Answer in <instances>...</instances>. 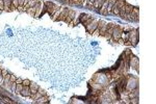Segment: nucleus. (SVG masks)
<instances>
[{"instance_id": "15", "label": "nucleus", "mask_w": 156, "mask_h": 104, "mask_svg": "<svg viewBox=\"0 0 156 104\" xmlns=\"http://www.w3.org/2000/svg\"><path fill=\"white\" fill-rule=\"evenodd\" d=\"M107 22H105V21H103V24L102 26L100 27V29H99V36L100 37H104V34L106 32V30H107Z\"/></svg>"}, {"instance_id": "39", "label": "nucleus", "mask_w": 156, "mask_h": 104, "mask_svg": "<svg viewBox=\"0 0 156 104\" xmlns=\"http://www.w3.org/2000/svg\"><path fill=\"white\" fill-rule=\"evenodd\" d=\"M0 12H1V11H0Z\"/></svg>"}, {"instance_id": "16", "label": "nucleus", "mask_w": 156, "mask_h": 104, "mask_svg": "<svg viewBox=\"0 0 156 104\" xmlns=\"http://www.w3.org/2000/svg\"><path fill=\"white\" fill-rule=\"evenodd\" d=\"M39 2H40V1H39ZM39 2H38V3H39ZM38 3L35 4L34 6H32V8H29V9L26 11V13H27L30 17H34V16H35V13H37V8H38Z\"/></svg>"}, {"instance_id": "7", "label": "nucleus", "mask_w": 156, "mask_h": 104, "mask_svg": "<svg viewBox=\"0 0 156 104\" xmlns=\"http://www.w3.org/2000/svg\"><path fill=\"white\" fill-rule=\"evenodd\" d=\"M98 23H99V20L98 19H95L94 18V20H93V22H92L91 24H89L87 27H86V29H87V31L90 33V34H93L94 33V31L96 30V28H97V26H98Z\"/></svg>"}, {"instance_id": "36", "label": "nucleus", "mask_w": 156, "mask_h": 104, "mask_svg": "<svg viewBox=\"0 0 156 104\" xmlns=\"http://www.w3.org/2000/svg\"><path fill=\"white\" fill-rule=\"evenodd\" d=\"M28 1H29V0H24V3H23V6H25L27 3H28Z\"/></svg>"}, {"instance_id": "32", "label": "nucleus", "mask_w": 156, "mask_h": 104, "mask_svg": "<svg viewBox=\"0 0 156 104\" xmlns=\"http://www.w3.org/2000/svg\"><path fill=\"white\" fill-rule=\"evenodd\" d=\"M4 10V1L3 0H0V11H3Z\"/></svg>"}, {"instance_id": "6", "label": "nucleus", "mask_w": 156, "mask_h": 104, "mask_svg": "<svg viewBox=\"0 0 156 104\" xmlns=\"http://www.w3.org/2000/svg\"><path fill=\"white\" fill-rule=\"evenodd\" d=\"M129 67L134 68L138 72V58L135 55H133V53L130 54V57H129Z\"/></svg>"}, {"instance_id": "22", "label": "nucleus", "mask_w": 156, "mask_h": 104, "mask_svg": "<svg viewBox=\"0 0 156 104\" xmlns=\"http://www.w3.org/2000/svg\"><path fill=\"white\" fill-rule=\"evenodd\" d=\"M92 16L91 15H88V14H80V16L79 17H78V18H79V21H80V23L82 24L83 22H84V21H86V20H88L89 18H91Z\"/></svg>"}, {"instance_id": "5", "label": "nucleus", "mask_w": 156, "mask_h": 104, "mask_svg": "<svg viewBox=\"0 0 156 104\" xmlns=\"http://www.w3.org/2000/svg\"><path fill=\"white\" fill-rule=\"evenodd\" d=\"M127 21H131V22H138L139 21V10L138 8H133L132 12L130 13V15L128 17Z\"/></svg>"}, {"instance_id": "14", "label": "nucleus", "mask_w": 156, "mask_h": 104, "mask_svg": "<svg viewBox=\"0 0 156 104\" xmlns=\"http://www.w3.org/2000/svg\"><path fill=\"white\" fill-rule=\"evenodd\" d=\"M43 6H44V1H41L38 3V8H37V13H35V16L34 18H40L41 14H42V11H43Z\"/></svg>"}, {"instance_id": "31", "label": "nucleus", "mask_w": 156, "mask_h": 104, "mask_svg": "<svg viewBox=\"0 0 156 104\" xmlns=\"http://www.w3.org/2000/svg\"><path fill=\"white\" fill-rule=\"evenodd\" d=\"M16 76L14 75V74H11V78H10V83H13V82H15L16 81Z\"/></svg>"}, {"instance_id": "18", "label": "nucleus", "mask_w": 156, "mask_h": 104, "mask_svg": "<svg viewBox=\"0 0 156 104\" xmlns=\"http://www.w3.org/2000/svg\"><path fill=\"white\" fill-rule=\"evenodd\" d=\"M39 1H40V0H29V1H28V3H27L25 6H23L24 12H26L29 8H32V6H34V5L37 4Z\"/></svg>"}, {"instance_id": "34", "label": "nucleus", "mask_w": 156, "mask_h": 104, "mask_svg": "<svg viewBox=\"0 0 156 104\" xmlns=\"http://www.w3.org/2000/svg\"><path fill=\"white\" fill-rule=\"evenodd\" d=\"M22 81H23V79H21V78H18V79H16V84H17V83H22Z\"/></svg>"}, {"instance_id": "12", "label": "nucleus", "mask_w": 156, "mask_h": 104, "mask_svg": "<svg viewBox=\"0 0 156 104\" xmlns=\"http://www.w3.org/2000/svg\"><path fill=\"white\" fill-rule=\"evenodd\" d=\"M40 85L38 84V83H35V82H30V84H29V88H30V96L31 95H34L35 93L38 92V89H39Z\"/></svg>"}, {"instance_id": "23", "label": "nucleus", "mask_w": 156, "mask_h": 104, "mask_svg": "<svg viewBox=\"0 0 156 104\" xmlns=\"http://www.w3.org/2000/svg\"><path fill=\"white\" fill-rule=\"evenodd\" d=\"M103 2H104V0H96V1L93 3L94 10H96V9H101V6H102Z\"/></svg>"}, {"instance_id": "28", "label": "nucleus", "mask_w": 156, "mask_h": 104, "mask_svg": "<svg viewBox=\"0 0 156 104\" xmlns=\"http://www.w3.org/2000/svg\"><path fill=\"white\" fill-rule=\"evenodd\" d=\"M30 80L29 79H23V81H22V84L24 85V86H29V84H30Z\"/></svg>"}, {"instance_id": "21", "label": "nucleus", "mask_w": 156, "mask_h": 104, "mask_svg": "<svg viewBox=\"0 0 156 104\" xmlns=\"http://www.w3.org/2000/svg\"><path fill=\"white\" fill-rule=\"evenodd\" d=\"M4 1V10L5 12H11V6H12V0H3Z\"/></svg>"}, {"instance_id": "26", "label": "nucleus", "mask_w": 156, "mask_h": 104, "mask_svg": "<svg viewBox=\"0 0 156 104\" xmlns=\"http://www.w3.org/2000/svg\"><path fill=\"white\" fill-rule=\"evenodd\" d=\"M24 87V85L22 84V83H17L16 84V94H19L20 95V93H21V91H22V88Z\"/></svg>"}, {"instance_id": "38", "label": "nucleus", "mask_w": 156, "mask_h": 104, "mask_svg": "<svg viewBox=\"0 0 156 104\" xmlns=\"http://www.w3.org/2000/svg\"><path fill=\"white\" fill-rule=\"evenodd\" d=\"M0 69H1V67H0Z\"/></svg>"}, {"instance_id": "17", "label": "nucleus", "mask_w": 156, "mask_h": 104, "mask_svg": "<svg viewBox=\"0 0 156 104\" xmlns=\"http://www.w3.org/2000/svg\"><path fill=\"white\" fill-rule=\"evenodd\" d=\"M0 100H2L1 101L2 103H6V104H15V103H17L16 101H13L11 98H8V97H5L3 95H0Z\"/></svg>"}, {"instance_id": "11", "label": "nucleus", "mask_w": 156, "mask_h": 104, "mask_svg": "<svg viewBox=\"0 0 156 104\" xmlns=\"http://www.w3.org/2000/svg\"><path fill=\"white\" fill-rule=\"evenodd\" d=\"M133 8H134L133 5H131L130 3H128L126 1V5H125V17H126V20H128V17L130 15V13L132 12Z\"/></svg>"}, {"instance_id": "9", "label": "nucleus", "mask_w": 156, "mask_h": 104, "mask_svg": "<svg viewBox=\"0 0 156 104\" xmlns=\"http://www.w3.org/2000/svg\"><path fill=\"white\" fill-rule=\"evenodd\" d=\"M75 17H76V12L73 11V10H68V15H67V17H66V19H65V21H63V22L67 23V24H69Z\"/></svg>"}, {"instance_id": "3", "label": "nucleus", "mask_w": 156, "mask_h": 104, "mask_svg": "<svg viewBox=\"0 0 156 104\" xmlns=\"http://www.w3.org/2000/svg\"><path fill=\"white\" fill-rule=\"evenodd\" d=\"M44 5L46 6V9H47V14H49L50 16H52L53 14L60 8V6H58L57 4H54L51 1H44Z\"/></svg>"}, {"instance_id": "24", "label": "nucleus", "mask_w": 156, "mask_h": 104, "mask_svg": "<svg viewBox=\"0 0 156 104\" xmlns=\"http://www.w3.org/2000/svg\"><path fill=\"white\" fill-rule=\"evenodd\" d=\"M116 1H117V0H108V5H107V15H108V14H110V11H111V9H112L113 4L116 3Z\"/></svg>"}, {"instance_id": "25", "label": "nucleus", "mask_w": 156, "mask_h": 104, "mask_svg": "<svg viewBox=\"0 0 156 104\" xmlns=\"http://www.w3.org/2000/svg\"><path fill=\"white\" fill-rule=\"evenodd\" d=\"M78 23H80V21H79V18H78V17H75L72 21H71V22L69 23V25L70 26H76Z\"/></svg>"}, {"instance_id": "10", "label": "nucleus", "mask_w": 156, "mask_h": 104, "mask_svg": "<svg viewBox=\"0 0 156 104\" xmlns=\"http://www.w3.org/2000/svg\"><path fill=\"white\" fill-rule=\"evenodd\" d=\"M32 103H34V104H47V103H49V97L47 96V94L43 95L42 97H40L39 99L33 100Z\"/></svg>"}, {"instance_id": "2", "label": "nucleus", "mask_w": 156, "mask_h": 104, "mask_svg": "<svg viewBox=\"0 0 156 104\" xmlns=\"http://www.w3.org/2000/svg\"><path fill=\"white\" fill-rule=\"evenodd\" d=\"M128 41L131 43V46H136L138 42V28L130 29L128 31Z\"/></svg>"}, {"instance_id": "33", "label": "nucleus", "mask_w": 156, "mask_h": 104, "mask_svg": "<svg viewBox=\"0 0 156 104\" xmlns=\"http://www.w3.org/2000/svg\"><path fill=\"white\" fill-rule=\"evenodd\" d=\"M123 44H125L126 46H131V43H130L129 41H124V43H123Z\"/></svg>"}, {"instance_id": "13", "label": "nucleus", "mask_w": 156, "mask_h": 104, "mask_svg": "<svg viewBox=\"0 0 156 104\" xmlns=\"http://www.w3.org/2000/svg\"><path fill=\"white\" fill-rule=\"evenodd\" d=\"M67 15H68V10L63 6V9H62V11H61V13H60V15L58 16V18L56 19V21H61V22H63L65 21V19H66V17H67Z\"/></svg>"}, {"instance_id": "37", "label": "nucleus", "mask_w": 156, "mask_h": 104, "mask_svg": "<svg viewBox=\"0 0 156 104\" xmlns=\"http://www.w3.org/2000/svg\"><path fill=\"white\" fill-rule=\"evenodd\" d=\"M96 1V0H90V2H92V3H94Z\"/></svg>"}, {"instance_id": "30", "label": "nucleus", "mask_w": 156, "mask_h": 104, "mask_svg": "<svg viewBox=\"0 0 156 104\" xmlns=\"http://www.w3.org/2000/svg\"><path fill=\"white\" fill-rule=\"evenodd\" d=\"M8 70H5V69H1V75H2V82H3V78H4V76L8 74Z\"/></svg>"}, {"instance_id": "8", "label": "nucleus", "mask_w": 156, "mask_h": 104, "mask_svg": "<svg viewBox=\"0 0 156 104\" xmlns=\"http://www.w3.org/2000/svg\"><path fill=\"white\" fill-rule=\"evenodd\" d=\"M116 24L113 23H107V30H106L105 34H104V38L106 40H110L111 39V36H112V31H113V27H115Z\"/></svg>"}, {"instance_id": "35", "label": "nucleus", "mask_w": 156, "mask_h": 104, "mask_svg": "<svg viewBox=\"0 0 156 104\" xmlns=\"http://www.w3.org/2000/svg\"><path fill=\"white\" fill-rule=\"evenodd\" d=\"M24 3V0H19V6H23Z\"/></svg>"}, {"instance_id": "4", "label": "nucleus", "mask_w": 156, "mask_h": 104, "mask_svg": "<svg viewBox=\"0 0 156 104\" xmlns=\"http://www.w3.org/2000/svg\"><path fill=\"white\" fill-rule=\"evenodd\" d=\"M125 2H126V0H117L116 3L113 4V6H112V9H111L110 13L113 14V15H119L120 10H121V8L124 5Z\"/></svg>"}, {"instance_id": "27", "label": "nucleus", "mask_w": 156, "mask_h": 104, "mask_svg": "<svg viewBox=\"0 0 156 104\" xmlns=\"http://www.w3.org/2000/svg\"><path fill=\"white\" fill-rule=\"evenodd\" d=\"M93 20H94V18H93V17H91V18H89L88 20H86V21H84V22L82 23V24H83V26H84V27H87V26H88L89 24H91L92 22H93Z\"/></svg>"}, {"instance_id": "29", "label": "nucleus", "mask_w": 156, "mask_h": 104, "mask_svg": "<svg viewBox=\"0 0 156 104\" xmlns=\"http://www.w3.org/2000/svg\"><path fill=\"white\" fill-rule=\"evenodd\" d=\"M12 4L15 6L16 10L19 8V0H12Z\"/></svg>"}, {"instance_id": "20", "label": "nucleus", "mask_w": 156, "mask_h": 104, "mask_svg": "<svg viewBox=\"0 0 156 104\" xmlns=\"http://www.w3.org/2000/svg\"><path fill=\"white\" fill-rule=\"evenodd\" d=\"M62 9H63V6H60V8H59V9H58V10L56 11V12L53 14V15L51 16V19H52V21H56V19H57V18H58V16L60 15V13H61Z\"/></svg>"}, {"instance_id": "1", "label": "nucleus", "mask_w": 156, "mask_h": 104, "mask_svg": "<svg viewBox=\"0 0 156 104\" xmlns=\"http://www.w3.org/2000/svg\"><path fill=\"white\" fill-rule=\"evenodd\" d=\"M124 31V27L122 25H115V27H113V31H112V36H111V41H113L115 43H117L118 40L121 38V34L123 33Z\"/></svg>"}, {"instance_id": "19", "label": "nucleus", "mask_w": 156, "mask_h": 104, "mask_svg": "<svg viewBox=\"0 0 156 104\" xmlns=\"http://www.w3.org/2000/svg\"><path fill=\"white\" fill-rule=\"evenodd\" d=\"M20 95L23 96V97H29L30 96V88H29V86H24L22 88V91H21Z\"/></svg>"}]
</instances>
